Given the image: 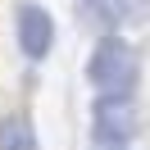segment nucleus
<instances>
[{
  "mask_svg": "<svg viewBox=\"0 0 150 150\" xmlns=\"http://www.w3.org/2000/svg\"><path fill=\"white\" fill-rule=\"evenodd\" d=\"M86 82H91L96 96H137V82H141V55L132 41H123L118 32L100 37L86 55Z\"/></svg>",
  "mask_w": 150,
  "mask_h": 150,
  "instance_id": "f257e3e1",
  "label": "nucleus"
},
{
  "mask_svg": "<svg viewBox=\"0 0 150 150\" xmlns=\"http://www.w3.org/2000/svg\"><path fill=\"white\" fill-rule=\"evenodd\" d=\"M146 127L137 96H96L91 100V141H100L105 150H127Z\"/></svg>",
  "mask_w": 150,
  "mask_h": 150,
  "instance_id": "f03ea898",
  "label": "nucleus"
},
{
  "mask_svg": "<svg viewBox=\"0 0 150 150\" xmlns=\"http://www.w3.org/2000/svg\"><path fill=\"white\" fill-rule=\"evenodd\" d=\"M14 41H18V55L28 64H46L50 50H55V18H50L46 5L37 0H18L14 5Z\"/></svg>",
  "mask_w": 150,
  "mask_h": 150,
  "instance_id": "7ed1b4c3",
  "label": "nucleus"
},
{
  "mask_svg": "<svg viewBox=\"0 0 150 150\" xmlns=\"http://www.w3.org/2000/svg\"><path fill=\"white\" fill-rule=\"evenodd\" d=\"M86 9H91L109 32L146 28V23H150V0H86Z\"/></svg>",
  "mask_w": 150,
  "mask_h": 150,
  "instance_id": "20e7f679",
  "label": "nucleus"
},
{
  "mask_svg": "<svg viewBox=\"0 0 150 150\" xmlns=\"http://www.w3.org/2000/svg\"><path fill=\"white\" fill-rule=\"evenodd\" d=\"M0 150H41L32 114L14 109V114H5V118H0Z\"/></svg>",
  "mask_w": 150,
  "mask_h": 150,
  "instance_id": "39448f33",
  "label": "nucleus"
}]
</instances>
